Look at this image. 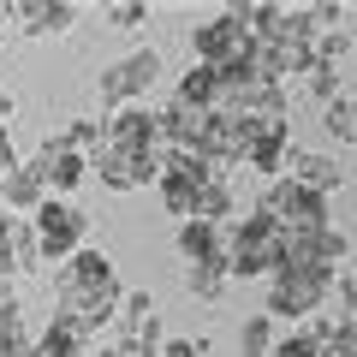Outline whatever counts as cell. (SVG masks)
<instances>
[{
    "mask_svg": "<svg viewBox=\"0 0 357 357\" xmlns=\"http://www.w3.org/2000/svg\"><path fill=\"white\" fill-rule=\"evenodd\" d=\"M280 244H286V232L262 208L232 220L227 227V280H274L280 274Z\"/></svg>",
    "mask_w": 357,
    "mask_h": 357,
    "instance_id": "1",
    "label": "cell"
},
{
    "mask_svg": "<svg viewBox=\"0 0 357 357\" xmlns=\"http://www.w3.org/2000/svg\"><path fill=\"white\" fill-rule=\"evenodd\" d=\"M107 286H119V274H114V256L107 250H72L60 262V274H54V310L60 316H72L84 298H96V292H107Z\"/></svg>",
    "mask_w": 357,
    "mask_h": 357,
    "instance_id": "2",
    "label": "cell"
},
{
    "mask_svg": "<svg viewBox=\"0 0 357 357\" xmlns=\"http://www.w3.org/2000/svg\"><path fill=\"white\" fill-rule=\"evenodd\" d=\"M262 208L268 220H274V227L280 232H316V227H333L328 220V197H316V191H304V185H298V178H268L262 185Z\"/></svg>",
    "mask_w": 357,
    "mask_h": 357,
    "instance_id": "3",
    "label": "cell"
},
{
    "mask_svg": "<svg viewBox=\"0 0 357 357\" xmlns=\"http://www.w3.org/2000/svg\"><path fill=\"white\" fill-rule=\"evenodd\" d=\"M333 298V274L328 268H304V274H274L268 280V321H310L321 304Z\"/></svg>",
    "mask_w": 357,
    "mask_h": 357,
    "instance_id": "4",
    "label": "cell"
},
{
    "mask_svg": "<svg viewBox=\"0 0 357 357\" xmlns=\"http://www.w3.org/2000/svg\"><path fill=\"white\" fill-rule=\"evenodd\" d=\"M155 77H161V48H131L126 60H114L96 77V96L107 102V114H119V107H131L137 96H149Z\"/></svg>",
    "mask_w": 357,
    "mask_h": 357,
    "instance_id": "5",
    "label": "cell"
},
{
    "mask_svg": "<svg viewBox=\"0 0 357 357\" xmlns=\"http://www.w3.org/2000/svg\"><path fill=\"white\" fill-rule=\"evenodd\" d=\"M30 232H36V250L42 262H66L72 250H84V232H89V215L77 203H60V197H48V203L30 215Z\"/></svg>",
    "mask_w": 357,
    "mask_h": 357,
    "instance_id": "6",
    "label": "cell"
},
{
    "mask_svg": "<svg viewBox=\"0 0 357 357\" xmlns=\"http://www.w3.org/2000/svg\"><path fill=\"white\" fill-rule=\"evenodd\" d=\"M191 54H197V66H232V60H244V54H250V36H244V18L232 13H215L208 18V24H197L191 30Z\"/></svg>",
    "mask_w": 357,
    "mask_h": 357,
    "instance_id": "7",
    "label": "cell"
},
{
    "mask_svg": "<svg viewBox=\"0 0 357 357\" xmlns=\"http://www.w3.org/2000/svg\"><path fill=\"white\" fill-rule=\"evenodd\" d=\"M89 173L102 178L107 191H137V185H155L161 178V155H143V149H96L89 155Z\"/></svg>",
    "mask_w": 357,
    "mask_h": 357,
    "instance_id": "8",
    "label": "cell"
},
{
    "mask_svg": "<svg viewBox=\"0 0 357 357\" xmlns=\"http://www.w3.org/2000/svg\"><path fill=\"white\" fill-rule=\"evenodd\" d=\"M102 143H107V149H143V155H161V114H155V107H143V102L119 107V114L102 126Z\"/></svg>",
    "mask_w": 357,
    "mask_h": 357,
    "instance_id": "9",
    "label": "cell"
},
{
    "mask_svg": "<svg viewBox=\"0 0 357 357\" xmlns=\"http://www.w3.org/2000/svg\"><path fill=\"white\" fill-rule=\"evenodd\" d=\"M30 167L42 173V185H48V197H60V203H66V197H72L77 185L89 178V155H72V149H60L54 137L42 143V149H36V161H30Z\"/></svg>",
    "mask_w": 357,
    "mask_h": 357,
    "instance_id": "10",
    "label": "cell"
},
{
    "mask_svg": "<svg viewBox=\"0 0 357 357\" xmlns=\"http://www.w3.org/2000/svg\"><path fill=\"white\" fill-rule=\"evenodd\" d=\"M286 161H292V131L286 126H256L250 149H244V167H250L256 178H280Z\"/></svg>",
    "mask_w": 357,
    "mask_h": 357,
    "instance_id": "11",
    "label": "cell"
},
{
    "mask_svg": "<svg viewBox=\"0 0 357 357\" xmlns=\"http://www.w3.org/2000/svg\"><path fill=\"white\" fill-rule=\"evenodd\" d=\"M13 24L24 30V36H60V30L77 24V6H66V0H18Z\"/></svg>",
    "mask_w": 357,
    "mask_h": 357,
    "instance_id": "12",
    "label": "cell"
},
{
    "mask_svg": "<svg viewBox=\"0 0 357 357\" xmlns=\"http://www.w3.org/2000/svg\"><path fill=\"white\" fill-rule=\"evenodd\" d=\"M173 244H178V262H185V268L227 262V227H203V220H185Z\"/></svg>",
    "mask_w": 357,
    "mask_h": 357,
    "instance_id": "13",
    "label": "cell"
},
{
    "mask_svg": "<svg viewBox=\"0 0 357 357\" xmlns=\"http://www.w3.org/2000/svg\"><path fill=\"white\" fill-rule=\"evenodd\" d=\"M48 203V185H42V173L36 167H13V173L0 178V208H6V215H36V208Z\"/></svg>",
    "mask_w": 357,
    "mask_h": 357,
    "instance_id": "14",
    "label": "cell"
},
{
    "mask_svg": "<svg viewBox=\"0 0 357 357\" xmlns=\"http://www.w3.org/2000/svg\"><path fill=\"white\" fill-rule=\"evenodd\" d=\"M286 178H298V185H304V191L328 197V191H340V178H345V167L333 161V155H310V149H292V161H286Z\"/></svg>",
    "mask_w": 357,
    "mask_h": 357,
    "instance_id": "15",
    "label": "cell"
},
{
    "mask_svg": "<svg viewBox=\"0 0 357 357\" xmlns=\"http://www.w3.org/2000/svg\"><path fill=\"white\" fill-rule=\"evenodd\" d=\"M238 215V191H232V178H203L197 185V203H191V220H203V227H227V220Z\"/></svg>",
    "mask_w": 357,
    "mask_h": 357,
    "instance_id": "16",
    "label": "cell"
},
{
    "mask_svg": "<svg viewBox=\"0 0 357 357\" xmlns=\"http://www.w3.org/2000/svg\"><path fill=\"white\" fill-rule=\"evenodd\" d=\"M215 66H191V72L178 77V89H173V102H185V107H203V114H215Z\"/></svg>",
    "mask_w": 357,
    "mask_h": 357,
    "instance_id": "17",
    "label": "cell"
},
{
    "mask_svg": "<svg viewBox=\"0 0 357 357\" xmlns=\"http://www.w3.org/2000/svg\"><path fill=\"white\" fill-rule=\"evenodd\" d=\"M185 298H197V304H220V298H227V262L185 268Z\"/></svg>",
    "mask_w": 357,
    "mask_h": 357,
    "instance_id": "18",
    "label": "cell"
},
{
    "mask_svg": "<svg viewBox=\"0 0 357 357\" xmlns=\"http://www.w3.org/2000/svg\"><path fill=\"white\" fill-rule=\"evenodd\" d=\"M321 131L357 149V89H351V96H340V102H328V107H321Z\"/></svg>",
    "mask_w": 357,
    "mask_h": 357,
    "instance_id": "19",
    "label": "cell"
},
{
    "mask_svg": "<svg viewBox=\"0 0 357 357\" xmlns=\"http://www.w3.org/2000/svg\"><path fill=\"white\" fill-rule=\"evenodd\" d=\"M6 256H13L18 280L42 268V250H36V232H30V220H13V238H6Z\"/></svg>",
    "mask_w": 357,
    "mask_h": 357,
    "instance_id": "20",
    "label": "cell"
},
{
    "mask_svg": "<svg viewBox=\"0 0 357 357\" xmlns=\"http://www.w3.org/2000/svg\"><path fill=\"white\" fill-rule=\"evenodd\" d=\"M54 143L72 149V155H96V149H102V119H72V126L54 131Z\"/></svg>",
    "mask_w": 357,
    "mask_h": 357,
    "instance_id": "21",
    "label": "cell"
},
{
    "mask_svg": "<svg viewBox=\"0 0 357 357\" xmlns=\"http://www.w3.org/2000/svg\"><path fill=\"white\" fill-rule=\"evenodd\" d=\"M268 351H274V321L268 316L238 321V357H268Z\"/></svg>",
    "mask_w": 357,
    "mask_h": 357,
    "instance_id": "22",
    "label": "cell"
},
{
    "mask_svg": "<svg viewBox=\"0 0 357 357\" xmlns=\"http://www.w3.org/2000/svg\"><path fill=\"white\" fill-rule=\"evenodd\" d=\"M340 77H345V72H333V66H310V72L298 77V89H304L310 102L328 107V102H340Z\"/></svg>",
    "mask_w": 357,
    "mask_h": 357,
    "instance_id": "23",
    "label": "cell"
},
{
    "mask_svg": "<svg viewBox=\"0 0 357 357\" xmlns=\"http://www.w3.org/2000/svg\"><path fill=\"white\" fill-rule=\"evenodd\" d=\"M6 345H30V328H24L18 298H13V304H0V351H6Z\"/></svg>",
    "mask_w": 357,
    "mask_h": 357,
    "instance_id": "24",
    "label": "cell"
},
{
    "mask_svg": "<svg viewBox=\"0 0 357 357\" xmlns=\"http://www.w3.org/2000/svg\"><path fill=\"white\" fill-rule=\"evenodd\" d=\"M107 24L137 30V24H149V6H137V0H119V6H107Z\"/></svg>",
    "mask_w": 357,
    "mask_h": 357,
    "instance_id": "25",
    "label": "cell"
},
{
    "mask_svg": "<svg viewBox=\"0 0 357 357\" xmlns=\"http://www.w3.org/2000/svg\"><path fill=\"white\" fill-rule=\"evenodd\" d=\"M333 298H340V316H351V310H357V268L333 274Z\"/></svg>",
    "mask_w": 357,
    "mask_h": 357,
    "instance_id": "26",
    "label": "cell"
},
{
    "mask_svg": "<svg viewBox=\"0 0 357 357\" xmlns=\"http://www.w3.org/2000/svg\"><path fill=\"white\" fill-rule=\"evenodd\" d=\"M155 357H208V340H161Z\"/></svg>",
    "mask_w": 357,
    "mask_h": 357,
    "instance_id": "27",
    "label": "cell"
},
{
    "mask_svg": "<svg viewBox=\"0 0 357 357\" xmlns=\"http://www.w3.org/2000/svg\"><path fill=\"white\" fill-rule=\"evenodd\" d=\"M13 167H18V149H13V131L0 126V178L13 173Z\"/></svg>",
    "mask_w": 357,
    "mask_h": 357,
    "instance_id": "28",
    "label": "cell"
},
{
    "mask_svg": "<svg viewBox=\"0 0 357 357\" xmlns=\"http://www.w3.org/2000/svg\"><path fill=\"white\" fill-rule=\"evenodd\" d=\"M13 114H18V96L0 84V126H13Z\"/></svg>",
    "mask_w": 357,
    "mask_h": 357,
    "instance_id": "29",
    "label": "cell"
},
{
    "mask_svg": "<svg viewBox=\"0 0 357 357\" xmlns=\"http://www.w3.org/2000/svg\"><path fill=\"white\" fill-rule=\"evenodd\" d=\"M6 238H13V215L0 208V256H6Z\"/></svg>",
    "mask_w": 357,
    "mask_h": 357,
    "instance_id": "30",
    "label": "cell"
},
{
    "mask_svg": "<svg viewBox=\"0 0 357 357\" xmlns=\"http://www.w3.org/2000/svg\"><path fill=\"white\" fill-rule=\"evenodd\" d=\"M0 24H13V6H6V0H0Z\"/></svg>",
    "mask_w": 357,
    "mask_h": 357,
    "instance_id": "31",
    "label": "cell"
},
{
    "mask_svg": "<svg viewBox=\"0 0 357 357\" xmlns=\"http://www.w3.org/2000/svg\"><path fill=\"white\" fill-rule=\"evenodd\" d=\"M126 357H131V351H126Z\"/></svg>",
    "mask_w": 357,
    "mask_h": 357,
    "instance_id": "32",
    "label": "cell"
}]
</instances>
